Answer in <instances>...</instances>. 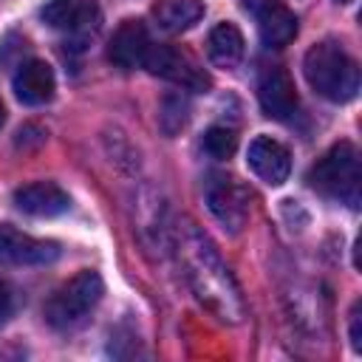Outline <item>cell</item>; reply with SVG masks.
Here are the masks:
<instances>
[{
	"label": "cell",
	"instance_id": "cell-12",
	"mask_svg": "<svg viewBox=\"0 0 362 362\" xmlns=\"http://www.w3.org/2000/svg\"><path fill=\"white\" fill-rule=\"evenodd\" d=\"M11 88L23 105H45V102H51V96L57 90V79H54V71L48 62L25 59L17 65Z\"/></svg>",
	"mask_w": 362,
	"mask_h": 362
},
{
	"label": "cell",
	"instance_id": "cell-5",
	"mask_svg": "<svg viewBox=\"0 0 362 362\" xmlns=\"http://www.w3.org/2000/svg\"><path fill=\"white\" fill-rule=\"evenodd\" d=\"M204 201H206L212 218L226 232L238 235L246 226L249 212H252V195L235 175H223V173L209 175L204 184Z\"/></svg>",
	"mask_w": 362,
	"mask_h": 362
},
{
	"label": "cell",
	"instance_id": "cell-11",
	"mask_svg": "<svg viewBox=\"0 0 362 362\" xmlns=\"http://www.w3.org/2000/svg\"><path fill=\"white\" fill-rule=\"evenodd\" d=\"M150 34L144 28V23L139 20H124L113 37H110V45H107V57L116 68H124V71H133L139 65H144L147 59V51H150Z\"/></svg>",
	"mask_w": 362,
	"mask_h": 362
},
{
	"label": "cell",
	"instance_id": "cell-20",
	"mask_svg": "<svg viewBox=\"0 0 362 362\" xmlns=\"http://www.w3.org/2000/svg\"><path fill=\"white\" fill-rule=\"evenodd\" d=\"M351 348L362 351V314H359V303L351 308Z\"/></svg>",
	"mask_w": 362,
	"mask_h": 362
},
{
	"label": "cell",
	"instance_id": "cell-21",
	"mask_svg": "<svg viewBox=\"0 0 362 362\" xmlns=\"http://www.w3.org/2000/svg\"><path fill=\"white\" fill-rule=\"evenodd\" d=\"M269 3H274V0H243V6H246L252 14H257V11H260V8H266Z\"/></svg>",
	"mask_w": 362,
	"mask_h": 362
},
{
	"label": "cell",
	"instance_id": "cell-15",
	"mask_svg": "<svg viewBox=\"0 0 362 362\" xmlns=\"http://www.w3.org/2000/svg\"><path fill=\"white\" fill-rule=\"evenodd\" d=\"M204 17V3L201 0H158L153 6V20L161 31L178 34L192 28Z\"/></svg>",
	"mask_w": 362,
	"mask_h": 362
},
{
	"label": "cell",
	"instance_id": "cell-2",
	"mask_svg": "<svg viewBox=\"0 0 362 362\" xmlns=\"http://www.w3.org/2000/svg\"><path fill=\"white\" fill-rule=\"evenodd\" d=\"M303 74L314 88V93L337 105L351 102L359 90V65L334 40H322L305 51Z\"/></svg>",
	"mask_w": 362,
	"mask_h": 362
},
{
	"label": "cell",
	"instance_id": "cell-23",
	"mask_svg": "<svg viewBox=\"0 0 362 362\" xmlns=\"http://www.w3.org/2000/svg\"><path fill=\"white\" fill-rule=\"evenodd\" d=\"M337 3H351V0H337Z\"/></svg>",
	"mask_w": 362,
	"mask_h": 362
},
{
	"label": "cell",
	"instance_id": "cell-7",
	"mask_svg": "<svg viewBox=\"0 0 362 362\" xmlns=\"http://www.w3.org/2000/svg\"><path fill=\"white\" fill-rule=\"evenodd\" d=\"M257 99L269 119H277V122L291 119L297 113V88H294L291 74L283 65L263 68L257 79Z\"/></svg>",
	"mask_w": 362,
	"mask_h": 362
},
{
	"label": "cell",
	"instance_id": "cell-8",
	"mask_svg": "<svg viewBox=\"0 0 362 362\" xmlns=\"http://www.w3.org/2000/svg\"><path fill=\"white\" fill-rule=\"evenodd\" d=\"M59 257V243L31 238L8 223H0V263L11 266H42Z\"/></svg>",
	"mask_w": 362,
	"mask_h": 362
},
{
	"label": "cell",
	"instance_id": "cell-14",
	"mask_svg": "<svg viewBox=\"0 0 362 362\" xmlns=\"http://www.w3.org/2000/svg\"><path fill=\"white\" fill-rule=\"evenodd\" d=\"M255 17H257V34H260L263 45H269V48H283L297 37V17L280 0L269 3Z\"/></svg>",
	"mask_w": 362,
	"mask_h": 362
},
{
	"label": "cell",
	"instance_id": "cell-3",
	"mask_svg": "<svg viewBox=\"0 0 362 362\" xmlns=\"http://www.w3.org/2000/svg\"><path fill=\"white\" fill-rule=\"evenodd\" d=\"M105 294V283L96 272L82 269L74 277H68L48 300H45V322L54 331H74L88 322V317L96 311L99 300Z\"/></svg>",
	"mask_w": 362,
	"mask_h": 362
},
{
	"label": "cell",
	"instance_id": "cell-1",
	"mask_svg": "<svg viewBox=\"0 0 362 362\" xmlns=\"http://www.w3.org/2000/svg\"><path fill=\"white\" fill-rule=\"evenodd\" d=\"M175 255L181 263V274L195 294V300L221 322H240L243 320V297L240 288L218 255L215 243L189 221L178 223L175 229Z\"/></svg>",
	"mask_w": 362,
	"mask_h": 362
},
{
	"label": "cell",
	"instance_id": "cell-19",
	"mask_svg": "<svg viewBox=\"0 0 362 362\" xmlns=\"http://www.w3.org/2000/svg\"><path fill=\"white\" fill-rule=\"evenodd\" d=\"M11 311H14V294H11L8 283L0 277V325H6V322H8Z\"/></svg>",
	"mask_w": 362,
	"mask_h": 362
},
{
	"label": "cell",
	"instance_id": "cell-22",
	"mask_svg": "<svg viewBox=\"0 0 362 362\" xmlns=\"http://www.w3.org/2000/svg\"><path fill=\"white\" fill-rule=\"evenodd\" d=\"M3 122H6V110H3V105H0V127H3Z\"/></svg>",
	"mask_w": 362,
	"mask_h": 362
},
{
	"label": "cell",
	"instance_id": "cell-17",
	"mask_svg": "<svg viewBox=\"0 0 362 362\" xmlns=\"http://www.w3.org/2000/svg\"><path fill=\"white\" fill-rule=\"evenodd\" d=\"M235 147H238V136L229 127H209L204 136V150L212 158H229L235 153Z\"/></svg>",
	"mask_w": 362,
	"mask_h": 362
},
{
	"label": "cell",
	"instance_id": "cell-9",
	"mask_svg": "<svg viewBox=\"0 0 362 362\" xmlns=\"http://www.w3.org/2000/svg\"><path fill=\"white\" fill-rule=\"evenodd\" d=\"M246 164L252 167V173L269 184V187H280L286 184L288 173H291V156L288 150L272 139V136H255L249 141V153H246Z\"/></svg>",
	"mask_w": 362,
	"mask_h": 362
},
{
	"label": "cell",
	"instance_id": "cell-4",
	"mask_svg": "<svg viewBox=\"0 0 362 362\" xmlns=\"http://www.w3.org/2000/svg\"><path fill=\"white\" fill-rule=\"evenodd\" d=\"M359 153L351 141L334 144L308 173V181L320 195L348 206L359 204Z\"/></svg>",
	"mask_w": 362,
	"mask_h": 362
},
{
	"label": "cell",
	"instance_id": "cell-13",
	"mask_svg": "<svg viewBox=\"0 0 362 362\" xmlns=\"http://www.w3.org/2000/svg\"><path fill=\"white\" fill-rule=\"evenodd\" d=\"M14 204L20 212L25 215H34V218H54V215H62L68 212L71 206V198L68 192L54 184V181H34V184H25L14 192Z\"/></svg>",
	"mask_w": 362,
	"mask_h": 362
},
{
	"label": "cell",
	"instance_id": "cell-10",
	"mask_svg": "<svg viewBox=\"0 0 362 362\" xmlns=\"http://www.w3.org/2000/svg\"><path fill=\"white\" fill-rule=\"evenodd\" d=\"M40 17L45 25L76 34V37H85L99 25V11L88 0H51L42 6Z\"/></svg>",
	"mask_w": 362,
	"mask_h": 362
},
{
	"label": "cell",
	"instance_id": "cell-18",
	"mask_svg": "<svg viewBox=\"0 0 362 362\" xmlns=\"http://www.w3.org/2000/svg\"><path fill=\"white\" fill-rule=\"evenodd\" d=\"M170 116H175L178 127H184V122H187V102H184L181 96H170V99H164V105H161V124H164Z\"/></svg>",
	"mask_w": 362,
	"mask_h": 362
},
{
	"label": "cell",
	"instance_id": "cell-6",
	"mask_svg": "<svg viewBox=\"0 0 362 362\" xmlns=\"http://www.w3.org/2000/svg\"><path fill=\"white\" fill-rule=\"evenodd\" d=\"M144 68L161 79H170L187 90H206L209 88V76L204 74V68L181 48L173 45H150Z\"/></svg>",
	"mask_w": 362,
	"mask_h": 362
},
{
	"label": "cell",
	"instance_id": "cell-16",
	"mask_svg": "<svg viewBox=\"0 0 362 362\" xmlns=\"http://www.w3.org/2000/svg\"><path fill=\"white\" fill-rule=\"evenodd\" d=\"M206 57L218 68H235L243 57V34L232 23H218L206 37Z\"/></svg>",
	"mask_w": 362,
	"mask_h": 362
}]
</instances>
